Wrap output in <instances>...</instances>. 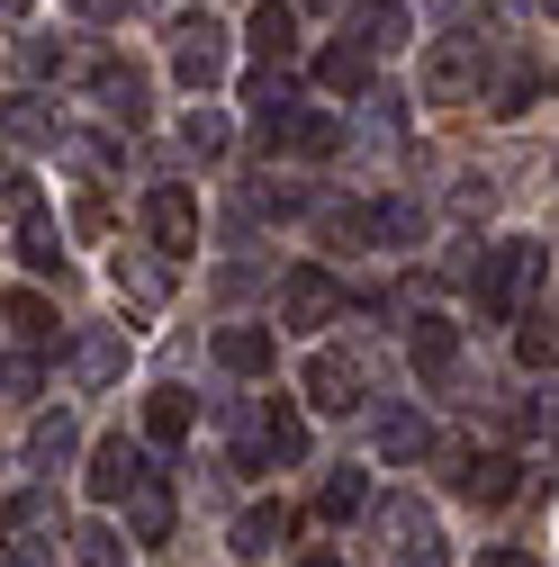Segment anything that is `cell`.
<instances>
[{"label": "cell", "mask_w": 559, "mask_h": 567, "mask_svg": "<svg viewBox=\"0 0 559 567\" xmlns=\"http://www.w3.org/2000/svg\"><path fill=\"white\" fill-rule=\"evenodd\" d=\"M226 442H235V468H289L307 451V423L289 396H235L226 405Z\"/></svg>", "instance_id": "6da1fadb"}, {"label": "cell", "mask_w": 559, "mask_h": 567, "mask_svg": "<svg viewBox=\"0 0 559 567\" xmlns=\"http://www.w3.org/2000/svg\"><path fill=\"white\" fill-rule=\"evenodd\" d=\"M541 270H550V252H541L532 235L497 244V252L478 261V279H469V289H478V316H487V324H524V316H532V289H541Z\"/></svg>", "instance_id": "7a4b0ae2"}, {"label": "cell", "mask_w": 559, "mask_h": 567, "mask_svg": "<svg viewBox=\"0 0 559 567\" xmlns=\"http://www.w3.org/2000/svg\"><path fill=\"white\" fill-rule=\"evenodd\" d=\"M172 73H181L190 100H207V91L226 82V28L217 19H181L172 28Z\"/></svg>", "instance_id": "3957f363"}, {"label": "cell", "mask_w": 559, "mask_h": 567, "mask_svg": "<svg viewBox=\"0 0 559 567\" xmlns=\"http://www.w3.org/2000/svg\"><path fill=\"white\" fill-rule=\"evenodd\" d=\"M379 532H388V567H443V523L415 505V495H388Z\"/></svg>", "instance_id": "277c9868"}, {"label": "cell", "mask_w": 559, "mask_h": 567, "mask_svg": "<svg viewBox=\"0 0 559 567\" xmlns=\"http://www.w3.org/2000/svg\"><path fill=\"white\" fill-rule=\"evenodd\" d=\"M469 91H487V37H443L434 54H425V100H469Z\"/></svg>", "instance_id": "5b68a950"}, {"label": "cell", "mask_w": 559, "mask_h": 567, "mask_svg": "<svg viewBox=\"0 0 559 567\" xmlns=\"http://www.w3.org/2000/svg\"><path fill=\"white\" fill-rule=\"evenodd\" d=\"M145 235H154L163 261H190V252H199V198H190L181 181H154V189H145Z\"/></svg>", "instance_id": "8992f818"}, {"label": "cell", "mask_w": 559, "mask_h": 567, "mask_svg": "<svg viewBox=\"0 0 559 567\" xmlns=\"http://www.w3.org/2000/svg\"><path fill=\"white\" fill-rule=\"evenodd\" d=\"M334 307H343V289H334V270L298 261L289 279H280V324H289V333H325V324H334Z\"/></svg>", "instance_id": "52a82bcc"}, {"label": "cell", "mask_w": 559, "mask_h": 567, "mask_svg": "<svg viewBox=\"0 0 559 567\" xmlns=\"http://www.w3.org/2000/svg\"><path fill=\"white\" fill-rule=\"evenodd\" d=\"M145 477H154V451H145V442L109 433V442L91 451V495H100V505H126V495L145 486Z\"/></svg>", "instance_id": "ba28073f"}, {"label": "cell", "mask_w": 559, "mask_h": 567, "mask_svg": "<svg viewBox=\"0 0 559 567\" xmlns=\"http://www.w3.org/2000/svg\"><path fill=\"white\" fill-rule=\"evenodd\" d=\"M451 486L469 495V505H515V495H524V460L515 451H460Z\"/></svg>", "instance_id": "9c48e42d"}, {"label": "cell", "mask_w": 559, "mask_h": 567, "mask_svg": "<svg viewBox=\"0 0 559 567\" xmlns=\"http://www.w3.org/2000/svg\"><path fill=\"white\" fill-rule=\"evenodd\" d=\"M244 45H253L262 73H289V63H298V10H289V0H253Z\"/></svg>", "instance_id": "30bf717a"}, {"label": "cell", "mask_w": 559, "mask_h": 567, "mask_svg": "<svg viewBox=\"0 0 559 567\" xmlns=\"http://www.w3.org/2000/svg\"><path fill=\"white\" fill-rule=\"evenodd\" d=\"M91 100H100L109 126H145V100H154V91H145L135 63H109V54H100V63H91Z\"/></svg>", "instance_id": "8fae6325"}, {"label": "cell", "mask_w": 559, "mask_h": 567, "mask_svg": "<svg viewBox=\"0 0 559 567\" xmlns=\"http://www.w3.org/2000/svg\"><path fill=\"white\" fill-rule=\"evenodd\" d=\"M406 37H415V19L397 0H353V10H343V45H362V54H397Z\"/></svg>", "instance_id": "7c38bea8"}, {"label": "cell", "mask_w": 559, "mask_h": 567, "mask_svg": "<svg viewBox=\"0 0 559 567\" xmlns=\"http://www.w3.org/2000/svg\"><path fill=\"white\" fill-rule=\"evenodd\" d=\"M362 388H370V370L353 361V351H316V361H307V396H316L325 414H353Z\"/></svg>", "instance_id": "4fadbf2b"}, {"label": "cell", "mask_w": 559, "mask_h": 567, "mask_svg": "<svg viewBox=\"0 0 559 567\" xmlns=\"http://www.w3.org/2000/svg\"><path fill=\"white\" fill-rule=\"evenodd\" d=\"M73 379H82V388H118V379H126V324H91V333L73 342Z\"/></svg>", "instance_id": "5bb4252c"}, {"label": "cell", "mask_w": 559, "mask_h": 567, "mask_svg": "<svg viewBox=\"0 0 559 567\" xmlns=\"http://www.w3.org/2000/svg\"><path fill=\"white\" fill-rule=\"evenodd\" d=\"M109 279H118V298H126L135 316H154V307L172 298V261H154V252H118Z\"/></svg>", "instance_id": "9a60e30c"}, {"label": "cell", "mask_w": 559, "mask_h": 567, "mask_svg": "<svg viewBox=\"0 0 559 567\" xmlns=\"http://www.w3.org/2000/svg\"><path fill=\"white\" fill-rule=\"evenodd\" d=\"M406 361H415V370H451V361H460V324L434 316V307H415V316H406Z\"/></svg>", "instance_id": "2e32d148"}, {"label": "cell", "mask_w": 559, "mask_h": 567, "mask_svg": "<svg viewBox=\"0 0 559 567\" xmlns=\"http://www.w3.org/2000/svg\"><path fill=\"white\" fill-rule=\"evenodd\" d=\"M126 540H135V549H163V540H172V486H163V468L126 495Z\"/></svg>", "instance_id": "e0dca14e"}, {"label": "cell", "mask_w": 559, "mask_h": 567, "mask_svg": "<svg viewBox=\"0 0 559 567\" xmlns=\"http://www.w3.org/2000/svg\"><path fill=\"white\" fill-rule=\"evenodd\" d=\"M425 451H434V414L425 405H388L379 414V460L406 468V460H425Z\"/></svg>", "instance_id": "ac0fdd59"}, {"label": "cell", "mask_w": 559, "mask_h": 567, "mask_svg": "<svg viewBox=\"0 0 559 567\" xmlns=\"http://www.w3.org/2000/svg\"><path fill=\"white\" fill-rule=\"evenodd\" d=\"M73 451H82V423H73V414H63V405L28 423V468H37V477H54V468H63V460H73Z\"/></svg>", "instance_id": "d6986e66"}, {"label": "cell", "mask_w": 559, "mask_h": 567, "mask_svg": "<svg viewBox=\"0 0 559 567\" xmlns=\"http://www.w3.org/2000/svg\"><path fill=\"white\" fill-rule=\"evenodd\" d=\"M271 351H280L271 324H226V333H217V361H226L235 379H271Z\"/></svg>", "instance_id": "ffe728a7"}, {"label": "cell", "mask_w": 559, "mask_h": 567, "mask_svg": "<svg viewBox=\"0 0 559 567\" xmlns=\"http://www.w3.org/2000/svg\"><path fill=\"white\" fill-rule=\"evenodd\" d=\"M190 414H199V405H190L181 388H154V396H145V451H172V442H190Z\"/></svg>", "instance_id": "44dd1931"}, {"label": "cell", "mask_w": 559, "mask_h": 567, "mask_svg": "<svg viewBox=\"0 0 559 567\" xmlns=\"http://www.w3.org/2000/svg\"><path fill=\"white\" fill-rule=\"evenodd\" d=\"M280 540H289V505H253V514H235V558H271Z\"/></svg>", "instance_id": "7402d4cb"}, {"label": "cell", "mask_w": 559, "mask_h": 567, "mask_svg": "<svg viewBox=\"0 0 559 567\" xmlns=\"http://www.w3.org/2000/svg\"><path fill=\"white\" fill-rule=\"evenodd\" d=\"M316 82H325L334 100H362V91H370V54H362V45H343V37H334V45L316 54Z\"/></svg>", "instance_id": "603a6c76"}, {"label": "cell", "mask_w": 559, "mask_h": 567, "mask_svg": "<svg viewBox=\"0 0 559 567\" xmlns=\"http://www.w3.org/2000/svg\"><path fill=\"white\" fill-rule=\"evenodd\" d=\"M415 235H425V207L415 198H370V244L379 252H406Z\"/></svg>", "instance_id": "cb8c5ba5"}, {"label": "cell", "mask_w": 559, "mask_h": 567, "mask_svg": "<svg viewBox=\"0 0 559 567\" xmlns=\"http://www.w3.org/2000/svg\"><path fill=\"white\" fill-rule=\"evenodd\" d=\"M316 514H325V523H353V514H370V468H334V477L316 486Z\"/></svg>", "instance_id": "d4e9b609"}, {"label": "cell", "mask_w": 559, "mask_h": 567, "mask_svg": "<svg viewBox=\"0 0 559 567\" xmlns=\"http://www.w3.org/2000/svg\"><path fill=\"white\" fill-rule=\"evenodd\" d=\"M19 261L45 279V270H63V235H54V217H45V207H28V217H19Z\"/></svg>", "instance_id": "484cf974"}, {"label": "cell", "mask_w": 559, "mask_h": 567, "mask_svg": "<svg viewBox=\"0 0 559 567\" xmlns=\"http://www.w3.org/2000/svg\"><path fill=\"white\" fill-rule=\"evenodd\" d=\"M0 316H10V333H19L28 351H54V307H45L37 289H10V307H0Z\"/></svg>", "instance_id": "4316f807"}, {"label": "cell", "mask_w": 559, "mask_h": 567, "mask_svg": "<svg viewBox=\"0 0 559 567\" xmlns=\"http://www.w3.org/2000/svg\"><path fill=\"white\" fill-rule=\"evenodd\" d=\"M334 145H343V117H334V109H298V126H289V154H316V163H325Z\"/></svg>", "instance_id": "83f0119b"}, {"label": "cell", "mask_w": 559, "mask_h": 567, "mask_svg": "<svg viewBox=\"0 0 559 567\" xmlns=\"http://www.w3.org/2000/svg\"><path fill=\"white\" fill-rule=\"evenodd\" d=\"M515 361H524V370H559V316H524Z\"/></svg>", "instance_id": "f1b7e54d"}, {"label": "cell", "mask_w": 559, "mask_h": 567, "mask_svg": "<svg viewBox=\"0 0 559 567\" xmlns=\"http://www.w3.org/2000/svg\"><path fill=\"white\" fill-rule=\"evenodd\" d=\"M325 244H343V252H379V244H370V198L325 207Z\"/></svg>", "instance_id": "f546056e"}, {"label": "cell", "mask_w": 559, "mask_h": 567, "mask_svg": "<svg viewBox=\"0 0 559 567\" xmlns=\"http://www.w3.org/2000/svg\"><path fill=\"white\" fill-rule=\"evenodd\" d=\"M181 145H190V154H226V109H207V100H199V109L181 117Z\"/></svg>", "instance_id": "4dcf8cb0"}, {"label": "cell", "mask_w": 559, "mask_h": 567, "mask_svg": "<svg viewBox=\"0 0 559 567\" xmlns=\"http://www.w3.org/2000/svg\"><path fill=\"white\" fill-rule=\"evenodd\" d=\"M73 558H82V567H126V540H118L109 523H82V532H73Z\"/></svg>", "instance_id": "1f68e13d"}, {"label": "cell", "mask_w": 559, "mask_h": 567, "mask_svg": "<svg viewBox=\"0 0 559 567\" xmlns=\"http://www.w3.org/2000/svg\"><path fill=\"white\" fill-rule=\"evenodd\" d=\"M0 126H10L19 145H45V135H54V109H45V100H10V117H0Z\"/></svg>", "instance_id": "d6a6232c"}, {"label": "cell", "mask_w": 559, "mask_h": 567, "mask_svg": "<svg viewBox=\"0 0 559 567\" xmlns=\"http://www.w3.org/2000/svg\"><path fill=\"white\" fill-rule=\"evenodd\" d=\"M524 423H532V442H541V451H559V379H550V388H532Z\"/></svg>", "instance_id": "836d02e7"}, {"label": "cell", "mask_w": 559, "mask_h": 567, "mask_svg": "<svg viewBox=\"0 0 559 567\" xmlns=\"http://www.w3.org/2000/svg\"><path fill=\"white\" fill-rule=\"evenodd\" d=\"M0 523H10V532H54V505L28 486V495H10V505H0Z\"/></svg>", "instance_id": "e575fe53"}, {"label": "cell", "mask_w": 559, "mask_h": 567, "mask_svg": "<svg viewBox=\"0 0 559 567\" xmlns=\"http://www.w3.org/2000/svg\"><path fill=\"white\" fill-rule=\"evenodd\" d=\"M0 567H54V532H19L10 549H0Z\"/></svg>", "instance_id": "d590c367"}, {"label": "cell", "mask_w": 559, "mask_h": 567, "mask_svg": "<svg viewBox=\"0 0 559 567\" xmlns=\"http://www.w3.org/2000/svg\"><path fill=\"white\" fill-rule=\"evenodd\" d=\"M19 73H28V82H45V73H63V45H45V37H37V45L19 54Z\"/></svg>", "instance_id": "8d00e7d4"}, {"label": "cell", "mask_w": 559, "mask_h": 567, "mask_svg": "<svg viewBox=\"0 0 559 567\" xmlns=\"http://www.w3.org/2000/svg\"><path fill=\"white\" fill-rule=\"evenodd\" d=\"M478 567H541L532 549H478Z\"/></svg>", "instance_id": "74e56055"}, {"label": "cell", "mask_w": 559, "mask_h": 567, "mask_svg": "<svg viewBox=\"0 0 559 567\" xmlns=\"http://www.w3.org/2000/svg\"><path fill=\"white\" fill-rule=\"evenodd\" d=\"M82 19H126V0H73Z\"/></svg>", "instance_id": "f35d334b"}, {"label": "cell", "mask_w": 559, "mask_h": 567, "mask_svg": "<svg viewBox=\"0 0 559 567\" xmlns=\"http://www.w3.org/2000/svg\"><path fill=\"white\" fill-rule=\"evenodd\" d=\"M298 567H343V558H334V549H307V558H298Z\"/></svg>", "instance_id": "ab89813d"}, {"label": "cell", "mask_w": 559, "mask_h": 567, "mask_svg": "<svg viewBox=\"0 0 559 567\" xmlns=\"http://www.w3.org/2000/svg\"><path fill=\"white\" fill-rule=\"evenodd\" d=\"M19 10H28V0H0V19H19Z\"/></svg>", "instance_id": "60d3db41"}, {"label": "cell", "mask_w": 559, "mask_h": 567, "mask_svg": "<svg viewBox=\"0 0 559 567\" xmlns=\"http://www.w3.org/2000/svg\"><path fill=\"white\" fill-rule=\"evenodd\" d=\"M541 10H550V19H559V0H541Z\"/></svg>", "instance_id": "b9f144b4"}, {"label": "cell", "mask_w": 559, "mask_h": 567, "mask_svg": "<svg viewBox=\"0 0 559 567\" xmlns=\"http://www.w3.org/2000/svg\"><path fill=\"white\" fill-rule=\"evenodd\" d=\"M0 379H10V361H0Z\"/></svg>", "instance_id": "7bdbcfd3"}]
</instances>
